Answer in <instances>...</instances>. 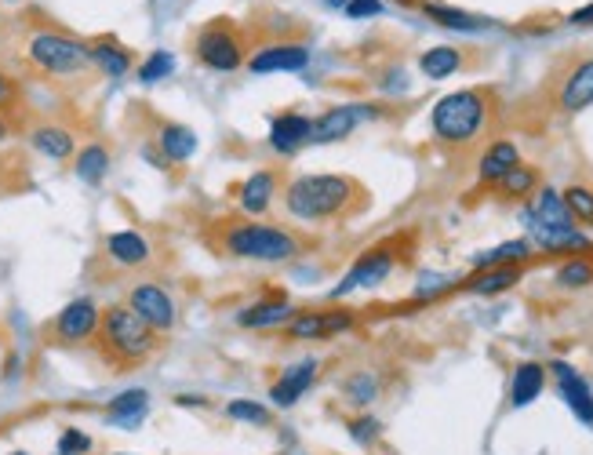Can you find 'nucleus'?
Instances as JSON below:
<instances>
[{
  "label": "nucleus",
  "mask_w": 593,
  "mask_h": 455,
  "mask_svg": "<svg viewBox=\"0 0 593 455\" xmlns=\"http://www.w3.org/2000/svg\"><path fill=\"white\" fill-rule=\"evenodd\" d=\"M201 241L215 259H244V263H292L313 248V237L306 233L241 212L212 215L201 226Z\"/></svg>",
  "instance_id": "nucleus-1"
},
{
  "label": "nucleus",
  "mask_w": 593,
  "mask_h": 455,
  "mask_svg": "<svg viewBox=\"0 0 593 455\" xmlns=\"http://www.w3.org/2000/svg\"><path fill=\"white\" fill-rule=\"evenodd\" d=\"M281 201L299 223H346L372 204V193L353 175H299L281 190Z\"/></svg>",
  "instance_id": "nucleus-2"
},
{
  "label": "nucleus",
  "mask_w": 593,
  "mask_h": 455,
  "mask_svg": "<svg viewBox=\"0 0 593 455\" xmlns=\"http://www.w3.org/2000/svg\"><path fill=\"white\" fill-rule=\"evenodd\" d=\"M164 346V335H157L131 306L113 303L102 310L95 350L110 372H135Z\"/></svg>",
  "instance_id": "nucleus-3"
},
{
  "label": "nucleus",
  "mask_w": 593,
  "mask_h": 455,
  "mask_svg": "<svg viewBox=\"0 0 593 455\" xmlns=\"http://www.w3.org/2000/svg\"><path fill=\"white\" fill-rule=\"evenodd\" d=\"M495 113V95L488 88H463L444 95L433 106V139L448 146V150H470L473 142L481 139L492 124Z\"/></svg>",
  "instance_id": "nucleus-4"
},
{
  "label": "nucleus",
  "mask_w": 593,
  "mask_h": 455,
  "mask_svg": "<svg viewBox=\"0 0 593 455\" xmlns=\"http://www.w3.org/2000/svg\"><path fill=\"white\" fill-rule=\"evenodd\" d=\"M22 59L33 73H41L48 81H73V77H88L91 51L88 41H77L73 33L59 26H33L22 37Z\"/></svg>",
  "instance_id": "nucleus-5"
},
{
  "label": "nucleus",
  "mask_w": 593,
  "mask_h": 455,
  "mask_svg": "<svg viewBox=\"0 0 593 455\" xmlns=\"http://www.w3.org/2000/svg\"><path fill=\"white\" fill-rule=\"evenodd\" d=\"M190 55L201 62L204 70H215V73L244 70V62L252 55L248 30H244L241 22H233L230 15L208 19L204 26H197V33L190 37Z\"/></svg>",
  "instance_id": "nucleus-6"
},
{
  "label": "nucleus",
  "mask_w": 593,
  "mask_h": 455,
  "mask_svg": "<svg viewBox=\"0 0 593 455\" xmlns=\"http://www.w3.org/2000/svg\"><path fill=\"white\" fill-rule=\"evenodd\" d=\"M102 259L117 273H153L168 263V252L142 230H117L102 237Z\"/></svg>",
  "instance_id": "nucleus-7"
},
{
  "label": "nucleus",
  "mask_w": 593,
  "mask_h": 455,
  "mask_svg": "<svg viewBox=\"0 0 593 455\" xmlns=\"http://www.w3.org/2000/svg\"><path fill=\"white\" fill-rule=\"evenodd\" d=\"M99 317L102 306L88 295L73 299L44 324V343L55 346V350H77V346L95 343V332H99Z\"/></svg>",
  "instance_id": "nucleus-8"
},
{
  "label": "nucleus",
  "mask_w": 593,
  "mask_h": 455,
  "mask_svg": "<svg viewBox=\"0 0 593 455\" xmlns=\"http://www.w3.org/2000/svg\"><path fill=\"white\" fill-rule=\"evenodd\" d=\"M197 153V135L193 128L179 121H168V117H153V142L142 146V157L153 164V168H171V164H186Z\"/></svg>",
  "instance_id": "nucleus-9"
},
{
  "label": "nucleus",
  "mask_w": 593,
  "mask_h": 455,
  "mask_svg": "<svg viewBox=\"0 0 593 455\" xmlns=\"http://www.w3.org/2000/svg\"><path fill=\"white\" fill-rule=\"evenodd\" d=\"M124 306H131L142 321L150 324L157 335H168L175 332V324H179V306L171 299V292L164 284L157 281H139L131 284L128 295H124Z\"/></svg>",
  "instance_id": "nucleus-10"
},
{
  "label": "nucleus",
  "mask_w": 593,
  "mask_h": 455,
  "mask_svg": "<svg viewBox=\"0 0 593 455\" xmlns=\"http://www.w3.org/2000/svg\"><path fill=\"white\" fill-rule=\"evenodd\" d=\"M310 62V48L302 37H270L259 41L244 62V70L252 73H299Z\"/></svg>",
  "instance_id": "nucleus-11"
},
{
  "label": "nucleus",
  "mask_w": 593,
  "mask_h": 455,
  "mask_svg": "<svg viewBox=\"0 0 593 455\" xmlns=\"http://www.w3.org/2000/svg\"><path fill=\"white\" fill-rule=\"evenodd\" d=\"M284 339L292 343H317V339H332V335L353 328L350 310H295L292 321L281 324Z\"/></svg>",
  "instance_id": "nucleus-12"
},
{
  "label": "nucleus",
  "mask_w": 593,
  "mask_h": 455,
  "mask_svg": "<svg viewBox=\"0 0 593 455\" xmlns=\"http://www.w3.org/2000/svg\"><path fill=\"white\" fill-rule=\"evenodd\" d=\"M553 102H557L564 113H579V110H586V106H593V55L572 59L557 73Z\"/></svg>",
  "instance_id": "nucleus-13"
},
{
  "label": "nucleus",
  "mask_w": 593,
  "mask_h": 455,
  "mask_svg": "<svg viewBox=\"0 0 593 455\" xmlns=\"http://www.w3.org/2000/svg\"><path fill=\"white\" fill-rule=\"evenodd\" d=\"M393 266H397V241L375 244V248H368V252L350 266L346 281L335 288V299L346 295V292H353V288H372V284H382L393 273Z\"/></svg>",
  "instance_id": "nucleus-14"
},
{
  "label": "nucleus",
  "mask_w": 593,
  "mask_h": 455,
  "mask_svg": "<svg viewBox=\"0 0 593 455\" xmlns=\"http://www.w3.org/2000/svg\"><path fill=\"white\" fill-rule=\"evenodd\" d=\"M281 172L277 168H259L252 172L244 182L233 186V197L241 204V215H252V219H262V215L270 212L273 197L281 193Z\"/></svg>",
  "instance_id": "nucleus-15"
},
{
  "label": "nucleus",
  "mask_w": 593,
  "mask_h": 455,
  "mask_svg": "<svg viewBox=\"0 0 593 455\" xmlns=\"http://www.w3.org/2000/svg\"><path fill=\"white\" fill-rule=\"evenodd\" d=\"M26 139H30V146L41 157H48V161H73V153H77V132L73 128H66V124H55V121H37L26 132Z\"/></svg>",
  "instance_id": "nucleus-16"
},
{
  "label": "nucleus",
  "mask_w": 593,
  "mask_h": 455,
  "mask_svg": "<svg viewBox=\"0 0 593 455\" xmlns=\"http://www.w3.org/2000/svg\"><path fill=\"white\" fill-rule=\"evenodd\" d=\"M317 375H321V361H299L292 364V368H284L281 379H273L270 386V401L273 408H292L299 405V397L310 390L313 383H317Z\"/></svg>",
  "instance_id": "nucleus-17"
},
{
  "label": "nucleus",
  "mask_w": 593,
  "mask_h": 455,
  "mask_svg": "<svg viewBox=\"0 0 593 455\" xmlns=\"http://www.w3.org/2000/svg\"><path fill=\"white\" fill-rule=\"evenodd\" d=\"M310 135H313V121L299 110H284L281 117H273V124H270V146L281 153V157L299 153L302 146L310 142Z\"/></svg>",
  "instance_id": "nucleus-18"
},
{
  "label": "nucleus",
  "mask_w": 593,
  "mask_h": 455,
  "mask_svg": "<svg viewBox=\"0 0 593 455\" xmlns=\"http://www.w3.org/2000/svg\"><path fill=\"white\" fill-rule=\"evenodd\" d=\"M372 110L368 106H332V110H324L317 121H313V135L310 142H339L357 128L361 121H368Z\"/></svg>",
  "instance_id": "nucleus-19"
},
{
  "label": "nucleus",
  "mask_w": 593,
  "mask_h": 455,
  "mask_svg": "<svg viewBox=\"0 0 593 455\" xmlns=\"http://www.w3.org/2000/svg\"><path fill=\"white\" fill-rule=\"evenodd\" d=\"M553 379H557V390H561L564 405L572 408L583 423H593V394H590V386H586L583 375L575 372L572 364L553 361Z\"/></svg>",
  "instance_id": "nucleus-20"
},
{
  "label": "nucleus",
  "mask_w": 593,
  "mask_h": 455,
  "mask_svg": "<svg viewBox=\"0 0 593 455\" xmlns=\"http://www.w3.org/2000/svg\"><path fill=\"white\" fill-rule=\"evenodd\" d=\"M110 164H113V153L106 142H84V146H77V153H73V172H77V179L84 182V186H102L106 182V175H110Z\"/></svg>",
  "instance_id": "nucleus-21"
},
{
  "label": "nucleus",
  "mask_w": 593,
  "mask_h": 455,
  "mask_svg": "<svg viewBox=\"0 0 593 455\" xmlns=\"http://www.w3.org/2000/svg\"><path fill=\"white\" fill-rule=\"evenodd\" d=\"M91 51V66L102 73V77H113V81H121L128 77L135 59H131V51L124 44H117L113 37H99V41H88Z\"/></svg>",
  "instance_id": "nucleus-22"
},
{
  "label": "nucleus",
  "mask_w": 593,
  "mask_h": 455,
  "mask_svg": "<svg viewBox=\"0 0 593 455\" xmlns=\"http://www.w3.org/2000/svg\"><path fill=\"white\" fill-rule=\"evenodd\" d=\"M146 412H150V394L142 386H135V390H124L106 405V423L121 426V430H135L146 419Z\"/></svg>",
  "instance_id": "nucleus-23"
},
{
  "label": "nucleus",
  "mask_w": 593,
  "mask_h": 455,
  "mask_svg": "<svg viewBox=\"0 0 593 455\" xmlns=\"http://www.w3.org/2000/svg\"><path fill=\"white\" fill-rule=\"evenodd\" d=\"M528 226H550V230H572V215L564 208V197L557 190H539L528 208Z\"/></svg>",
  "instance_id": "nucleus-24"
},
{
  "label": "nucleus",
  "mask_w": 593,
  "mask_h": 455,
  "mask_svg": "<svg viewBox=\"0 0 593 455\" xmlns=\"http://www.w3.org/2000/svg\"><path fill=\"white\" fill-rule=\"evenodd\" d=\"M292 314L295 310L288 306V299H284V295H273V299L252 303L237 321H241V328H281V324L292 321Z\"/></svg>",
  "instance_id": "nucleus-25"
},
{
  "label": "nucleus",
  "mask_w": 593,
  "mask_h": 455,
  "mask_svg": "<svg viewBox=\"0 0 593 455\" xmlns=\"http://www.w3.org/2000/svg\"><path fill=\"white\" fill-rule=\"evenodd\" d=\"M339 394H342V405L368 408V405H375V401H379L382 383H379V375H375V372H368V368H357V372H350L346 379H342Z\"/></svg>",
  "instance_id": "nucleus-26"
},
{
  "label": "nucleus",
  "mask_w": 593,
  "mask_h": 455,
  "mask_svg": "<svg viewBox=\"0 0 593 455\" xmlns=\"http://www.w3.org/2000/svg\"><path fill=\"white\" fill-rule=\"evenodd\" d=\"M521 164V153H517V146L513 142H506V139H499V142H492L488 150H484V157H481V182L484 186H495V182L503 179L510 168H517Z\"/></svg>",
  "instance_id": "nucleus-27"
},
{
  "label": "nucleus",
  "mask_w": 593,
  "mask_h": 455,
  "mask_svg": "<svg viewBox=\"0 0 593 455\" xmlns=\"http://www.w3.org/2000/svg\"><path fill=\"white\" fill-rule=\"evenodd\" d=\"M543 386H546V368H543V364L524 361L521 368L513 372V386H510V401H513V408L532 405L535 397L543 394Z\"/></svg>",
  "instance_id": "nucleus-28"
},
{
  "label": "nucleus",
  "mask_w": 593,
  "mask_h": 455,
  "mask_svg": "<svg viewBox=\"0 0 593 455\" xmlns=\"http://www.w3.org/2000/svg\"><path fill=\"white\" fill-rule=\"evenodd\" d=\"M466 66L463 51L452 48V44H437V48H430L419 59V70H423V77H430V81H444V77H452V73H459Z\"/></svg>",
  "instance_id": "nucleus-29"
},
{
  "label": "nucleus",
  "mask_w": 593,
  "mask_h": 455,
  "mask_svg": "<svg viewBox=\"0 0 593 455\" xmlns=\"http://www.w3.org/2000/svg\"><path fill=\"white\" fill-rule=\"evenodd\" d=\"M521 281V266H488V270H477L466 281V288L477 295H499L506 292V288H513V284Z\"/></svg>",
  "instance_id": "nucleus-30"
},
{
  "label": "nucleus",
  "mask_w": 593,
  "mask_h": 455,
  "mask_svg": "<svg viewBox=\"0 0 593 455\" xmlns=\"http://www.w3.org/2000/svg\"><path fill=\"white\" fill-rule=\"evenodd\" d=\"M419 8H423L433 22L448 26V30L473 33V30H484V26H488V19H481V15H470V11L448 8V4H433V0H419Z\"/></svg>",
  "instance_id": "nucleus-31"
},
{
  "label": "nucleus",
  "mask_w": 593,
  "mask_h": 455,
  "mask_svg": "<svg viewBox=\"0 0 593 455\" xmlns=\"http://www.w3.org/2000/svg\"><path fill=\"white\" fill-rule=\"evenodd\" d=\"M535 241L543 244L546 252H590V241H586L583 233L572 230H550V226H532Z\"/></svg>",
  "instance_id": "nucleus-32"
},
{
  "label": "nucleus",
  "mask_w": 593,
  "mask_h": 455,
  "mask_svg": "<svg viewBox=\"0 0 593 455\" xmlns=\"http://www.w3.org/2000/svg\"><path fill=\"white\" fill-rule=\"evenodd\" d=\"M532 252L528 241H506L499 248H492L488 255H477V270H488V266H521Z\"/></svg>",
  "instance_id": "nucleus-33"
},
{
  "label": "nucleus",
  "mask_w": 593,
  "mask_h": 455,
  "mask_svg": "<svg viewBox=\"0 0 593 455\" xmlns=\"http://www.w3.org/2000/svg\"><path fill=\"white\" fill-rule=\"evenodd\" d=\"M226 419L248 426H273V408L259 405V401H248V397H237V401L226 405Z\"/></svg>",
  "instance_id": "nucleus-34"
},
{
  "label": "nucleus",
  "mask_w": 593,
  "mask_h": 455,
  "mask_svg": "<svg viewBox=\"0 0 593 455\" xmlns=\"http://www.w3.org/2000/svg\"><path fill=\"white\" fill-rule=\"evenodd\" d=\"M495 186H499L506 197H528V193L539 186V175H535V168H528V164H517V168H510Z\"/></svg>",
  "instance_id": "nucleus-35"
},
{
  "label": "nucleus",
  "mask_w": 593,
  "mask_h": 455,
  "mask_svg": "<svg viewBox=\"0 0 593 455\" xmlns=\"http://www.w3.org/2000/svg\"><path fill=\"white\" fill-rule=\"evenodd\" d=\"M561 197H564L568 215H572V223L593 226V190H586V186H568Z\"/></svg>",
  "instance_id": "nucleus-36"
},
{
  "label": "nucleus",
  "mask_w": 593,
  "mask_h": 455,
  "mask_svg": "<svg viewBox=\"0 0 593 455\" xmlns=\"http://www.w3.org/2000/svg\"><path fill=\"white\" fill-rule=\"evenodd\" d=\"M557 284H561V288H586V284H593V263L590 259L564 263L561 270H557Z\"/></svg>",
  "instance_id": "nucleus-37"
},
{
  "label": "nucleus",
  "mask_w": 593,
  "mask_h": 455,
  "mask_svg": "<svg viewBox=\"0 0 593 455\" xmlns=\"http://www.w3.org/2000/svg\"><path fill=\"white\" fill-rule=\"evenodd\" d=\"M346 430H350V437L353 441H357V445H375V441H379V434H382V423L379 419H375V415H353L350 419V426H346Z\"/></svg>",
  "instance_id": "nucleus-38"
},
{
  "label": "nucleus",
  "mask_w": 593,
  "mask_h": 455,
  "mask_svg": "<svg viewBox=\"0 0 593 455\" xmlns=\"http://www.w3.org/2000/svg\"><path fill=\"white\" fill-rule=\"evenodd\" d=\"M171 70H175V59H171L168 51H153L150 59L139 66V81L153 84V81H161V77H168Z\"/></svg>",
  "instance_id": "nucleus-39"
},
{
  "label": "nucleus",
  "mask_w": 593,
  "mask_h": 455,
  "mask_svg": "<svg viewBox=\"0 0 593 455\" xmlns=\"http://www.w3.org/2000/svg\"><path fill=\"white\" fill-rule=\"evenodd\" d=\"M91 452V437L77 426H66L59 437V455H88Z\"/></svg>",
  "instance_id": "nucleus-40"
},
{
  "label": "nucleus",
  "mask_w": 593,
  "mask_h": 455,
  "mask_svg": "<svg viewBox=\"0 0 593 455\" xmlns=\"http://www.w3.org/2000/svg\"><path fill=\"white\" fill-rule=\"evenodd\" d=\"M379 11H382L379 0H350V4H346V15H350V19H368V15H379Z\"/></svg>",
  "instance_id": "nucleus-41"
},
{
  "label": "nucleus",
  "mask_w": 593,
  "mask_h": 455,
  "mask_svg": "<svg viewBox=\"0 0 593 455\" xmlns=\"http://www.w3.org/2000/svg\"><path fill=\"white\" fill-rule=\"evenodd\" d=\"M15 95H19V91H15V81H11L8 73L0 70V117H4V110H11V106H15Z\"/></svg>",
  "instance_id": "nucleus-42"
},
{
  "label": "nucleus",
  "mask_w": 593,
  "mask_h": 455,
  "mask_svg": "<svg viewBox=\"0 0 593 455\" xmlns=\"http://www.w3.org/2000/svg\"><path fill=\"white\" fill-rule=\"evenodd\" d=\"M568 22H575V26H586V22H593V4H586V8H579V11H572V15H568Z\"/></svg>",
  "instance_id": "nucleus-43"
},
{
  "label": "nucleus",
  "mask_w": 593,
  "mask_h": 455,
  "mask_svg": "<svg viewBox=\"0 0 593 455\" xmlns=\"http://www.w3.org/2000/svg\"><path fill=\"white\" fill-rule=\"evenodd\" d=\"M8 135H11V124H8V117H0V142L8 139Z\"/></svg>",
  "instance_id": "nucleus-44"
},
{
  "label": "nucleus",
  "mask_w": 593,
  "mask_h": 455,
  "mask_svg": "<svg viewBox=\"0 0 593 455\" xmlns=\"http://www.w3.org/2000/svg\"><path fill=\"white\" fill-rule=\"evenodd\" d=\"M4 164L8 161H0V190H4Z\"/></svg>",
  "instance_id": "nucleus-45"
},
{
  "label": "nucleus",
  "mask_w": 593,
  "mask_h": 455,
  "mask_svg": "<svg viewBox=\"0 0 593 455\" xmlns=\"http://www.w3.org/2000/svg\"><path fill=\"white\" fill-rule=\"evenodd\" d=\"M11 455H26V452H11Z\"/></svg>",
  "instance_id": "nucleus-46"
}]
</instances>
